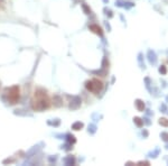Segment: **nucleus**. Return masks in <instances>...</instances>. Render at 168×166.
<instances>
[{"instance_id": "f257e3e1", "label": "nucleus", "mask_w": 168, "mask_h": 166, "mask_svg": "<svg viewBox=\"0 0 168 166\" xmlns=\"http://www.w3.org/2000/svg\"><path fill=\"white\" fill-rule=\"evenodd\" d=\"M50 106V102L47 98V94H46V91L41 88L36 89L35 91V99L33 100L32 103V108L33 110L35 111H43L48 109Z\"/></svg>"}, {"instance_id": "f03ea898", "label": "nucleus", "mask_w": 168, "mask_h": 166, "mask_svg": "<svg viewBox=\"0 0 168 166\" xmlns=\"http://www.w3.org/2000/svg\"><path fill=\"white\" fill-rule=\"evenodd\" d=\"M8 91V102H10V105H15L19 101V98H20V89L18 85H14Z\"/></svg>"}, {"instance_id": "7ed1b4c3", "label": "nucleus", "mask_w": 168, "mask_h": 166, "mask_svg": "<svg viewBox=\"0 0 168 166\" xmlns=\"http://www.w3.org/2000/svg\"><path fill=\"white\" fill-rule=\"evenodd\" d=\"M85 86H86V89L89 91H91L92 93L98 94L100 91L102 90L103 84H102V82L98 80V79H93V80H91V81H87Z\"/></svg>"}, {"instance_id": "20e7f679", "label": "nucleus", "mask_w": 168, "mask_h": 166, "mask_svg": "<svg viewBox=\"0 0 168 166\" xmlns=\"http://www.w3.org/2000/svg\"><path fill=\"white\" fill-rule=\"evenodd\" d=\"M41 145H44V143H39L38 145H36V146L32 147V148H30V149H29V151H28V153H27V154H26V157H33V156L35 155L36 153L38 152L39 149L41 148V147H40Z\"/></svg>"}, {"instance_id": "39448f33", "label": "nucleus", "mask_w": 168, "mask_h": 166, "mask_svg": "<svg viewBox=\"0 0 168 166\" xmlns=\"http://www.w3.org/2000/svg\"><path fill=\"white\" fill-rule=\"evenodd\" d=\"M80 106H81V100H80V98L74 97L73 100L71 101V103H70V109L75 110V109H77Z\"/></svg>"}, {"instance_id": "423d86ee", "label": "nucleus", "mask_w": 168, "mask_h": 166, "mask_svg": "<svg viewBox=\"0 0 168 166\" xmlns=\"http://www.w3.org/2000/svg\"><path fill=\"white\" fill-rule=\"evenodd\" d=\"M53 103H54V106L57 107V108H60L63 106V100H62V98L60 97V95H54L53 97Z\"/></svg>"}, {"instance_id": "0eeeda50", "label": "nucleus", "mask_w": 168, "mask_h": 166, "mask_svg": "<svg viewBox=\"0 0 168 166\" xmlns=\"http://www.w3.org/2000/svg\"><path fill=\"white\" fill-rule=\"evenodd\" d=\"M90 29L93 32V33H95V34H98V35H102V30H101V28L98 26V25H91L90 26Z\"/></svg>"}, {"instance_id": "6e6552de", "label": "nucleus", "mask_w": 168, "mask_h": 166, "mask_svg": "<svg viewBox=\"0 0 168 166\" xmlns=\"http://www.w3.org/2000/svg\"><path fill=\"white\" fill-rule=\"evenodd\" d=\"M64 163H65L66 165H74L75 159H74V157H73V156H67L66 158L64 159Z\"/></svg>"}, {"instance_id": "1a4fd4ad", "label": "nucleus", "mask_w": 168, "mask_h": 166, "mask_svg": "<svg viewBox=\"0 0 168 166\" xmlns=\"http://www.w3.org/2000/svg\"><path fill=\"white\" fill-rule=\"evenodd\" d=\"M49 126H54V127H58L61 124V120L60 119H54L53 121H47Z\"/></svg>"}, {"instance_id": "9d476101", "label": "nucleus", "mask_w": 168, "mask_h": 166, "mask_svg": "<svg viewBox=\"0 0 168 166\" xmlns=\"http://www.w3.org/2000/svg\"><path fill=\"white\" fill-rule=\"evenodd\" d=\"M82 128H83L82 122H75L72 124V129H74V130H80V129H82Z\"/></svg>"}, {"instance_id": "9b49d317", "label": "nucleus", "mask_w": 168, "mask_h": 166, "mask_svg": "<svg viewBox=\"0 0 168 166\" xmlns=\"http://www.w3.org/2000/svg\"><path fill=\"white\" fill-rule=\"evenodd\" d=\"M66 137H67V142H69L70 144H74L75 142H76V139H75V137L73 136V135H66Z\"/></svg>"}, {"instance_id": "f8f14e48", "label": "nucleus", "mask_w": 168, "mask_h": 166, "mask_svg": "<svg viewBox=\"0 0 168 166\" xmlns=\"http://www.w3.org/2000/svg\"><path fill=\"white\" fill-rule=\"evenodd\" d=\"M23 111L24 110H20V109L18 110V109H17V110L14 111V113L15 115H18V116H27V112H23Z\"/></svg>"}, {"instance_id": "ddd939ff", "label": "nucleus", "mask_w": 168, "mask_h": 166, "mask_svg": "<svg viewBox=\"0 0 168 166\" xmlns=\"http://www.w3.org/2000/svg\"><path fill=\"white\" fill-rule=\"evenodd\" d=\"M89 131L91 132V134H94V132L96 131V127H95V124H90V126H89Z\"/></svg>"}, {"instance_id": "4468645a", "label": "nucleus", "mask_w": 168, "mask_h": 166, "mask_svg": "<svg viewBox=\"0 0 168 166\" xmlns=\"http://www.w3.org/2000/svg\"><path fill=\"white\" fill-rule=\"evenodd\" d=\"M82 7H83V9H84V12H85V14H90V12H91V9H90V8L87 7L86 5H83Z\"/></svg>"}, {"instance_id": "2eb2a0df", "label": "nucleus", "mask_w": 168, "mask_h": 166, "mask_svg": "<svg viewBox=\"0 0 168 166\" xmlns=\"http://www.w3.org/2000/svg\"><path fill=\"white\" fill-rule=\"evenodd\" d=\"M56 159H57L56 155H55V156H50V157H48V160H49V163H55V162H56Z\"/></svg>"}, {"instance_id": "dca6fc26", "label": "nucleus", "mask_w": 168, "mask_h": 166, "mask_svg": "<svg viewBox=\"0 0 168 166\" xmlns=\"http://www.w3.org/2000/svg\"><path fill=\"white\" fill-rule=\"evenodd\" d=\"M14 162H15V158H8V159H5V160H3L2 162V163L3 164H8V163H14Z\"/></svg>"}, {"instance_id": "f3484780", "label": "nucleus", "mask_w": 168, "mask_h": 166, "mask_svg": "<svg viewBox=\"0 0 168 166\" xmlns=\"http://www.w3.org/2000/svg\"><path fill=\"white\" fill-rule=\"evenodd\" d=\"M71 145H72V144H66V145H64V146H62V148L63 149H65V151H70V149L71 148H72V147H71Z\"/></svg>"}, {"instance_id": "a211bd4d", "label": "nucleus", "mask_w": 168, "mask_h": 166, "mask_svg": "<svg viewBox=\"0 0 168 166\" xmlns=\"http://www.w3.org/2000/svg\"><path fill=\"white\" fill-rule=\"evenodd\" d=\"M137 106H138V108H139V110H142V109H144V105H142L141 101H137Z\"/></svg>"}, {"instance_id": "6ab92c4d", "label": "nucleus", "mask_w": 168, "mask_h": 166, "mask_svg": "<svg viewBox=\"0 0 168 166\" xmlns=\"http://www.w3.org/2000/svg\"><path fill=\"white\" fill-rule=\"evenodd\" d=\"M134 122H136V123L138 124V126H141V124H142V122L140 121V119H139V118H136V119H134Z\"/></svg>"}, {"instance_id": "aec40b11", "label": "nucleus", "mask_w": 168, "mask_h": 166, "mask_svg": "<svg viewBox=\"0 0 168 166\" xmlns=\"http://www.w3.org/2000/svg\"><path fill=\"white\" fill-rule=\"evenodd\" d=\"M160 123L165 124V126H168V121H166V119H160Z\"/></svg>"}, {"instance_id": "412c9836", "label": "nucleus", "mask_w": 168, "mask_h": 166, "mask_svg": "<svg viewBox=\"0 0 168 166\" xmlns=\"http://www.w3.org/2000/svg\"><path fill=\"white\" fill-rule=\"evenodd\" d=\"M103 1H104V2H108V1H109V0H103Z\"/></svg>"}]
</instances>
